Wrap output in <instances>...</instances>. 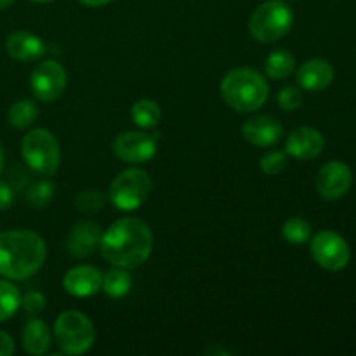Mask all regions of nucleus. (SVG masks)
<instances>
[{
  "instance_id": "nucleus-1",
  "label": "nucleus",
  "mask_w": 356,
  "mask_h": 356,
  "mask_svg": "<svg viewBox=\"0 0 356 356\" xmlns=\"http://www.w3.org/2000/svg\"><path fill=\"white\" fill-rule=\"evenodd\" d=\"M99 247L110 264L134 270L148 261L153 250V233L141 219L122 218L103 232Z\"/></svg>"
},
{
  "instance_id": "nucleus-2",
  "label": "nucleus",
  "mask_w": 356,
  "mask_h": 356,
  "mask_svg": "<svg viewBox=\"0 0 356 356\" xmlns=\"http://www.w3.org/2000/svg\"><path fill=\"white\" fill-rule=\"evenodd\" d=\"M47 249L40 235L31 229L0 233V275L9 280H26L44 266Z\"/></svg>"
},
{
  "instance_id": "nucleus-3",
  "label": "nucleus",
  "mask_w": 356,
  "mask_h": 356,
  "mask_svg": "<svg viewBox=\"0 0 356 356\" xmlns=\"http://www.w3.org/2000/svg\"><path fill=\"white\" fill-rule=\"evenodd\" d=\"M270 87L266 79L252 68H235L221 82V96L229 108L240 113L259 110L268 99Z\"/></svg>"
},
{
  "instance_id": "nucleus-4",
  "label": "nucleus",
  "mask_w": 356,
  "mask_h": 356,
  "mask_svg": "<svg viewBox=\"0 0 356 356\" xmlns=\"http://www.w3.org/2000/svg\"><path fill=\"white\" fill-rule=\"evenodd\" d=\"M294 14L284 0H266L252 13L249 21L250 35L257 42L273 44L291 31Z\"/></svg>"
},
{
  "instance_id": "nucleus-5",
  "label": "nucleus",
  "mask_w": 356,
  "mask_h": 356,
  "mask_svg": "<svg viewBox=\"0 0 356 356\" xmlns=\"http://www.w3.org/2000/svg\"><path fill=\"white\" fill-rule=\"evenodd\" d=\"M54 341L61 353L83 355L96 341L94 323L82 312H63L54 322Z\"/></svg>"
},
{
  "instance_id": "nucleus-6",
  "label": "nucleus",
  "mask_w": 356,
  "mask_h": 356,
  "mask_svg": "<svg viewBox=\"0 0 356 356\" xmlns=\"http://www.w3.org/2000/svg\"><path fill=\"white\" fill-rule=\"evenodd\" d=\"M21 153L33 172L42 174V176H52L59 169L61 163V148L52 134L47 129H33L28 134H24L21 141Z\"/></svg>"
},
{
  "instance_id": "nucleus-7",
  "label": "nucleus",
  "mask_w": 356,
  "mask_h": 356,
  "mask_svg": "<svg viewBox=\"0 0 356 356\" xmlns=\"http://www.w3.org/2000/svg\"><path fill=\"white\" fill-rule=\"evenodd\" d=\"M149 193H152V177L146 170L134 167L120 172L111 181L108 198L118 211L131 212L141 207L148 200Z\"/></svg>"
},
{
  "instance_id": "nucleus-8",
  "label": "nucleus",
  "mask_w": 356,
  "mask_h": 356,
  "mask_svg": "<svg viewBox=\"0 0 356 356\" xmlns=\"http://www.w3.org/2000/svg\"><path fill=\"white\" fill-rule=\"evenodd\" d=\"M309 250L315 263L327 271L344 270L351 257L346 240L332 229H322L316 233L309 243Z\"/></svg>"
},
{
  "instance_id": "nucleus-9",
  "label": "nucleus",
  "mask_w": 356,
  "mask_h": 356,
  "mask_svg": "<svg viewBox=\"0 0 356 356\" xmlns=\"http://www.w3.org/2000/svg\"><path fill=\"white\" fill-rule=\"evenodd\" d=\"M66 82H68V73L65 66L52 59L38 63L30 76L31 92L38 101H44V103L59 99L65 92Z\"/></svg>"
},
{
  "instance_id": "nucleus-10",
  "label": "nucleus",
  "mask_w": 356,
  "mask_h": 356,
  "mask_svg": "<svg viewBox=\"0 0 356 356\" xmlns=\"http://www.w3.org/2000/svg\"><path fill=\"white\" fill-rule=\"evenodd\" d=\"M113 153L127 163L148 162L156 153V136L139 131L118 134L113 141Z\"/></svg>"
},
{
  "instance_id": "nucleus-11",
  "label": "nucleus",
  "mask_w": 356,
  "mask_h": 356,
  "mask_svg": "<svg viewBox=\"0 0 356 356\" xmlns=\"http://www.w3.org/2000/svg\"><path fill=\"white\" fill-rule=\"evenodd\" d=\"M353 184V170L339 160L327 162L316 176V191L325 200H339Z\"/></svg>"
},
{
  "instance_id": "nucleus-12",
  "label": "nucleus",
  "mask_w": 356,
  "mask_h": 356,
  "mask_svg": "<svg viewBox=\"0 0 356 356\" xmlns=\"http://www.w3.org/2000/svg\"><path fill=\"white\" fill-rule=\"evenodd\" d=\"M323 148H325L323 134L316 131L315 127H308V125L294 129L285 141V153L291 155L292 159L301 160V162H308V160L320 156Z\"/></svg>"
},
{
  "instance_id": "nucleus-13",
  "label": "nucleus",
  "mask_w": 356,
  "mask_h": 356,
  "mask_svg": "<svg viewBox=\"0 0 356 356\" xmlns=\"http://www.w3.org/2000/svg\"><path fill=\"white\" fill-rule=\"evenodd\" d=\"M242 134L243 139L252 146L270 148L282 139L284 125L271 115H257L242 125Z\"/></svg>"
},
{
  "instance_id": "nucleus-14",
  "label": "nucleus",
  "mask_w": 356,
  "mask_h": 356,
  "mask_svg": "<svg viewBox=\"0 0 356 356\" xmlns=\"http://www.w3.org/2000/svg\"><path fill=\"white\" fill-rule=\"evenodd\" d=\"M103 273L90 264L72 268L63 278V289L73 298H90L101 291Z\"/></svg>"
},
{
  "instance_id": "nucleus-15",
  "label": "nucleus",
  "mask_w": 356,
  "mask_h": 356,
  "mask_svg": "<svg viewBox=\"0 0 356 356\" xmlns=\"http://www.w3.org/2000/svg\"><path fill=\"white\" fill-rule=\"evenodd\" d=\"M103 229L92 221H80L70 229L66 236V249L73 257H89L99 247Z\"/></svg>"
},
{
  "instance_id": "nucleus-16",
  "label": "nucleus",
  "mask_w": 356,
  "mask_h": 356,
  "mask_svg": "<svg viewBox=\"0 0 356 356\" xmlns=\"http://www.w3.org/2000/svg\"><path fill=\"white\" fill-rule=\"evenodd\" d=\"M296 79L301 89L309 92H318L327 89L334 80V66L327 59H309L296 73Z\"/></svg>"
},
{
  "instance_id": "nucleus-17",
  "label": "nucleus",
  "mask_w": 356,
  "mask_h": 356,
  "mask_svg": "<svg viewBox=\"0 0 356 356\" xmlns=\"http://www.w3.org/2000/svg\"><path fill=\"white\" fill-rule=\"evenodd\" d=\"M6 49L16 61H37L45 54V44L38 35L30 31H14L7 37Z\"/></svg>"
},
{
  "instance_id": "nucleus-18",
  "label": "nucleus",
  "mask_w": 356,
  "mask_h": 356,
  "mask_svg": "<svg viewBox=\"0 0 356 356\" xmlns=\"http://www.w3.org/2000/svg\"><path fill=\"white\" fill-rule=\"evenodd\" d=\"M51 330H49L47 323L42 322L38 318L28 320L26 325H24L23 334H21V344H23V350L28 355L40 356L45 355L51 348Z\"/></svg>"
},
{
  "instance_id": "nucleus-19",
  "label": "nucleus",
  "mask_w": 356,
  "mask_h": 356,
  "mask_svg": "<svg viewBox=\"0 0 356 356\" xmlns=\"http://www.w3.org/2000/svg\"><path fill=\"white\" fill-rule=\"evenodd\" d=\"M101 289L104 291V294L110 296V298L113 299L125 298L132 289V277L127 273V270L115 266L113 270H110L108 273L103 275Z\"/></svg>"
},
{
  "instance_id": "nucleus-20",
  "label": "nucleus",
  "mask_w": 356,
  "mask_h": 356,
  "mask_svg": "<svg viewBox=\"0 0 356 356\" xmlns=\"http://www.w3.org/2000/svg\"><path fill=\"white\" fill-rule=\"evenodd\" d=\"M296 68V58L289 51H284V49H278V51H273L266 58V63H264V72L270 79L273 80H284L294 72Z\"/></svg>"
},
{
  "instance_id": "nucleus-21",
  "label": "nucleus",
  "mask_w": 356,
  "mask_h": 356,
  "mask_svg": "<svg viewBox=\"0 0 356 356\" xmlns=\"http://www.w3.org/2000/svg\"><path fill=\"white\" fill-rule=\"evenodd\" d=\"M131 118L141 129H153L162 120V110L152 99H139L132 104Z\"/></svg>"
},
{
  "instance_id": "nucleus-22",
  "label": "nucleus",
  "mask_w": 356,
  "mask_h": 356,
  "mask_svg": "<svg viewBox=\"0 0 356 356\" xmlns=\"http://www.w3.org/2000/svg\"><path fill=\"white\" fill-rule=\"evenodd\" d=\"M38 117V108L35 101L19 99L9 108L7 120L14 129H28Z\"/></svg>"
},
{
  "instance_id": "nucleus-23",
  "label": "nucleus",
  "mask_w": 356,
  "mask_h": 356,
  "mask_svg": "<svg viewBox=\"0 0 356 356\" xmlns=\"http://www.w3.org/2000/svg\"><path fill=\"white\" fill-rule=\"evenodd\" d=\"M21 308V294L10 282L0 278V323L13 318Z\"/></svg>"
},
{
  "instance_id": "nucleus-24",
  "label": "nucleus",
  "mask_w": 356,
  "mask_h": 356,
  "mask_svg": "<svg viewBox=\"0 0 356 356\" xmlns=\"http://www.w3.org/2000/svg\"><path fill=\"white\" fill-rule=\"evenodd\" d=\"M312 225L302 218H291L282 226V235L292 245H302L312 238Z\"/></svg>"
},
{
  "instance_id": "nucleus-25",
  "label": "nucleus",
  "mask_w": 356,
  "mask_h": 356,
  "mask_svg": "<svg viewBox=\"0 0 356 356\" xmlns=\"http://www.w3.org/2000/svg\"><path fill=\"white\" fill-rule=\"evenodd\" d=\"M56 195V184L49 179L37 181L26 191V202L33 209H44L51 204Z\"/></svg>"
},
{
  "instance_id": "nucleus-26",
  "label": "nucleus",
  "mask_w": 356,
  "mask_h": 356,
  "mask_svg": "<svg viewBox=\"0 0 356 356\" xmlns=\"http://www.w3.org/2000/svg\"><path fill=\"white\" fill-rule=\"evenodd\" d=\"M106 195L101 193V191L86 190L76 195L75 207L76 211L83 212V214H96V212L103 211L104 205H106Z\"/></svg>"
},
{
  "instance_id": "nucleus-27",
  "label": "nucleus",
  "mask_w": 356,
  "mask_h": 356,
  "mask_svg": "<svg viewBox=\"0 0 356 356\" xmlns=\"http://www.w3.org/2000/svg\"><path fill=\"white\" fill-rule=\"evenodd\" d=\"M261 170L266 176H277L287 167V153L285 152H270L261 159Z\"/></svg>"
},
{
  "instance_id": "nucleus-28",
  "label": "nucleus",
  "mask_w": 356,
  "mask_h": 356,
  "mask_svg": "<svg viewBox=\"0 0 356 356\" xmlns=\"http://www.w3.org/2000/svg\"><path fill=\"white\" fill-rule=\"evenodd\" d=\"M302 104V89L296 86L284 87L278 94V106L284 111H296Z\"/></svg>"
},
{
  "instance_id": "nucleus-29",
  "label": "nucleus",
  "mask_w": 356,
  "mask_h": 356,
  "mask_svg": "<svg viewBox=\"0 0 356 356\" xmlns=\"http://www.w3.org/2000/svg\"><path fill=\"white\" fill-rule=\"evenodd\" d=\"M21 308L28 313V315H37L45 308V298L42 292L31 291L21 298Z\"/></svg>"
},
{
  "instance_id": "nucleus-30",
  "label": "nucleus",
  "mask_w": 356,
  "mask_h": 356,
  "mask_svg": "<svg viewBox=\"0 0 356 356\" xmlns=\"http://www.w3.org/2000/svg\"><path fill=\"white\" fill-rule=\"evenodd\" d=\"M14 204V190L6 181H0V211H6Z\"/></svg>"
},
{
  "instance_id": "nucleus-31",
  "label": "nucleus",
  "mask_w": 356,
  "mask_h": 356,
  "mask_svg": "<svg viewBox=\"0 0 356 356\" xmlns=\"http://www.w3.org/2000/svg\"><path fill=\"white\" fill-rule=\"evenodd\" d=\"M14 350H16V346H14L13 336L0 330V356H10Z\"/></svg>"
},
{
  "instance_id": "nucleus-32",
  "label": "nucleus",
  "mask_w": 356,
  "mask_h": 356,
  "mask_svg": "<svg viewBox=\"0 0 356 356\" xmlns=\"http://www.w3.org/2000/svg\"><path fill=\"white\" fill-rule=\"evenodd\" d=\"M80 2H82L83 6H89V7H103V6H108L110 2H113V0H80Z\"/></svg>"
},
{
  "instance_id": "nucleus-33",
  "label": "nucleus",
  "mask_w": 356,
  "mask_h": 356,
  "mask_svg": "<svg viewBox=\"0 0 356 356\" xmlns=\"http://www.w3.org/2000/svg\"><path fill=\"white\" fill-rule=\"evenodd\" d=\"M14 3V0H0V10H6L9 9L10 6Z\"/></svg>"
},
{
  "instance_id": "nucleus-34",
  "label": "nucleus",
  "mask_w": 356,
  "mask_h": 356,
  "mask_svg": "<svg viewBox=\"0 0 356 356\" xmlns=\"http://www.w3.org/2000/svg\"><path fill=\"white\" fill-rule=\"evenodd\" d=\"M3 162H6V155H3V148L2 145H0V174H2L3 170Z\"/></svg>"
},
{
  "instance_id": "nucleus-35",
  "label": "nucleus",
  "mask_w": 356,
  "mask_h": 356,
  "mask_svg": "<svg viewBox=\"0 0 356 356\" xmlns=\"http://www.w3.org/2000/svg\"><path fill=\"white\" fill-rule=\"evenodd\" d=\"M31 2H38V3H45V2H51V0H31Z\"/></svg>"
},
{
  "instance_id": "nucleus-36",
  "label": "nucleus",
  "mask_w": 356,
  "mask_h": 356,
  "mask_svg": "<svg viewBox=\"0 0 356 356\" xmlns=\"http://www.w3.org/2000/svg\"><path fill=\"white\" fill-rule=\"evenodd\" d=\"M289 2H296V0H289Z\"/></svg>"
}]
</instances>
